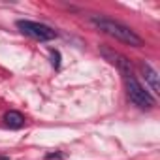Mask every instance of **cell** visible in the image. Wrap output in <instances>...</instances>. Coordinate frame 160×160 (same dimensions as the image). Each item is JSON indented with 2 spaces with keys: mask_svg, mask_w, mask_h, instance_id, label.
Listing matches in <instances>:
<instances>
[{
  "mask_svg": "<svg viewBox=\"0 0 160 160\" xmlns=\"http://www.w3.org/2000/svg\"><path fill=\"white\" fill-rule=\"evenodd\" d=\"M91 23L100 28L102 32H106L108 36L126 43V45H132V47H141L143 45V40L126 25L119 23V21H113V19H108V17H100V15H92L91 17Z\"/></svg>",
  "mask_w": 160,
  "mask_h": 160,
  "instance_id": "obj_1",
  "label": "cell"
},
{
  "mask_svg": "<svg viewBox=\"0 0 160 160\" xmlns=\"http://www.w3.org/2000/svg\"><path fill=\"white\" fill-rule=\"evenodd\" d=\"M124 83H126V94H128V98H130L132 104H136L141 109H152L156 106L154 96L149 91H145V87L138 81L134 75L124 77Z\"/></svg>",
  "mask_w": 160,
  "mask_h": 160,
  "instance_id": "obj_2",
  "label": "cell"
},
{
  "mask_svg": "<svg viewBox=\"0 0 160 160\" xmlns=\"http://www.w3.org/2000/svg\"><path fill=\"white\" fill-rule=\"evenodd\" d=\"M17 28L25 34V36H30L34 40H40V42H49V40H55L57 38V32L43 25V23H36V21H27V19H19L17 21Z\"/></svg>",
  "mask_w": 160,
  "mask_h": 160,
  "instance_id": "obj_3",
  "label": "cell"
},
{
  "mask_svg": "<svg viewBox=\"0 0 160 160\" xmlns=\"http://www.w3.org/2000/svg\"><path fill=\"white\" fill-rule=\"evenodd\" d=\"M100 53H102V55H104L111 64H115V66L119 68V72H121L124 77L132 75V64H130V60H128L126 57L119 55L117 51H113V49H109V47H102V49H100Z\"/></svg>",
  "mask_w": 160,
  "mask_h": 160,
  "instance_id": "obj_4",
  "label": "cell"
},
{
  "mask_svg": "<svg viewBox=\"0 0 160 160\" xmlns=\"http://www.w3.org/2000/svg\"><path fill=\"white\" fill-rule=\"evenodd\" d=\"M141 70H143V75H145V79L149 81L152 92L158 94L160 92V85H158V73H156V70H152L149 62H141Z\"/></svg>",
  "mask_w": 160,
  "mask_h": 160,
  "instance_id": "obj_5",
  "label": "cell"
},
{
  "mask_svg": "<svg viewBox=\"0 0 160 160\" xmlns=\"http://www.w3.org/2000/svg\"><path fill=\"white\" fill-rule=\"evenodd\" d=\"M4 124L10 126V128L19 130V128L25 126V117H23V113L13 111V109H12V111H6V113H4Z\"/></svg>",
  "mask_w": 160,
  "mask_h": 160,
  "instance_id": "obj_6",
  "label": "cell"
},
{
  "mask_svg": "<svg viewBox=\"0 0 160 160\" xmlns=\"http://www.w3.org/2000/svg\"><path fill=\"white\" fill-rule=\"evenodd\" d=\"M51 64H53L55 68L60 66V53H58V51H51Z\"/></svg>",
  "mask_w": 160,
  "mask_h": 160,
  "instance_id": "obj_7",
  "label": "cell"
},
{
  "mask_svg": "<svg viewBox=\"0 0 160 160\" xmlns=\"http://www.w3.org/2000/svg\"><path fill=\"white\" fill-rule=\"evenodd\" d=\"M62 158H64L62 152H49V154H45V160H62Z\"/></svg>",
  "mask_w": 160,
  "mask_h": 160,
  "instance_id": "obj_8",
  "label": "cell"
},
{
  "mask_svg": "<svg viewBox=\"0 0 160 160\" xmlns=\"http://www.w3.org/2000/svg\"><path fill=\"white\" fill-rule=\"evenodd\" d=\"M0 160H10V158H6V156H0Z\"/></svg>",
  "mask_w": 160,
  "mask_h": 160,
  "instance_id": "obj_9",
  "label": "cell"
}]
</instances>
